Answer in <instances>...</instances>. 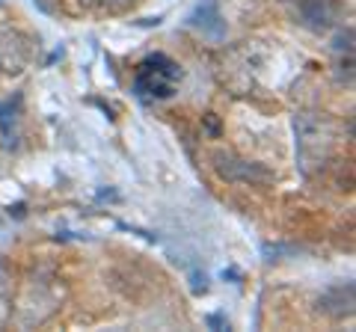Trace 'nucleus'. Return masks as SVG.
I'll use <instances>...</instances> for the list:
<instances>
[{
    "mask_svg": "<svg viewBox=\"0 0 356 332\" xmlns=\"http://www.w3.org/2000/svg\"><path fill=\"white\" fill-rule=\"evenodd\" d=\"M178 83H181V69L178 63H172L163 53H154L140 63V72L134 77V92L146 101H163V98H172Z\"/></svg>",
    "mask_w": 356,
    "mask_h": 332,
    "instance_id": "f257e3e1",
    "label": "nucleus"
},
{
    "mask_svg": "<svg viewBox=\"0 0 356 332\" xmlns=\"http://www.w3.org/2000/svg\"><path fill=\"white\" fill-rule=\"evenodd\" d=\"M288 3H294V15L300 18V24L312 30H330L341 15L339 0H288Z\"/></svg>",
    "mask_w": 356,
    "mask_h": 332,
    "instance_id": "f03ea898",
    "label": "nucleus"
},
{
    "mask_svg": "<svg viewBox=\"0 0 356 332\" xmlns=\"http://www.w3.org/2000/svg\"><path fill=\"white\" fill-rule=\"evenodd\" d=\"M30 60V42L15 30H0V74H15Z\"/></svg>",
    "mask_w": 356,
    "mask_h": 332,
    "instance_id": "7ed1b4c3",
    "label": "nucleus"
},
{
    "mask_svg": "<svg viewBox=\"0 0 356 332\" xmlns=\"http://www.w3.org/2000/svg\"><path fill=\"white\" fill-rule=\"evenodd\" d=\"M318 308L330 317H348L353 315V285H332L330 291H324V297L318 300Z\"/></svg>",
    "mask_w": 356,
    "mask_h": 332,
    "instance_id": "20e7f679",
    "label": "nucleus"
},
{
    "mask_svg": "<svg viewBox=\"0 0 356 332\" xmlns=\"http://www.w3.org/2000/svg\"><path fill=\"white\" fill-rule=\"evenodd\" d=\"M217 169L220 175H226L229 181H270V172H264L259 163H247V160H235L226 154H217Z\"/></svg>",
    "mask_w": 356,
    "mask_h": 332,
    "instance_id": "39448f33",
    "label": "nucleus"
},
{
    "mask_svg": "<svg viewBox=\"0 0 356 332\" xmlns=\"http://www.w3.org/2000/svg\"><path fill=\"white\" fill-rule=\"evenodd\" d=\"M95 3H102V6H125V3H131V0H95Z\"/></svg>",
    "mask_w": 356,
    "mask_h": 332,
    "instance_id": "423d86ee",
    "label": "nucleus"
}]
</instances>
